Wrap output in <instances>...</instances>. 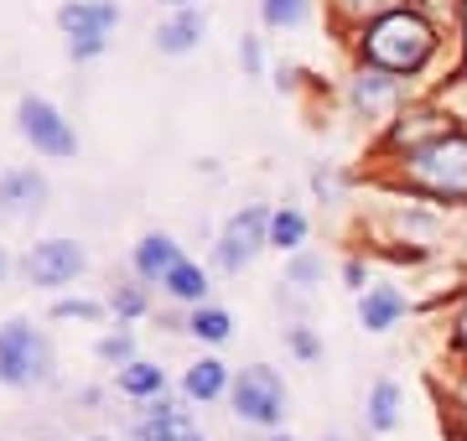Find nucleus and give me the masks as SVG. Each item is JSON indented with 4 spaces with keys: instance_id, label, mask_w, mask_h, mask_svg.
I'll return each instance as SVG.
<instances>
[{
    "instance_id": "obj_1",
    "label": "nucleus",
    "mask_w": 467,
    "mask_h": 441,
    "mask_svg": "<svg viewBox=\"0 0 467 441\" xmlns=\"http://www.w3.org/2000/svg\"><path fill=\"white\" fill-rule=\"evenodd\" d=\"M436 47V32L431 21L416 16V11H384L364 36V52L368 63L384 73H416Z\"/></svg>"
},
{
    "instance_id": "obj_2",
    "label": "nucleus",
    "mask_w": 467,
    "mask_h": 441,
    "mask_svg": "<svg viewBox=\"0 0 467 441\" xmlns=\"http://www.w3.org/2000/svg\"><path fill=\"white\" fill-rule=\"evenodd\" d=\"M52 374H57L52 369V343L32 323L11 317L0 327V385L5 390H42V385H52Z\"/></svg>"
},
{
    "instance_id": "obj_3",
    "label": "nucleus",
    "mask_w": 467,
    "mask_h": 441,
    "mask_svg": "<svg viewBox=\"0 0 467 441\" xmlns=\"http://www.w3.org/2000/svg\"><path fill=\"white\" fill-rule=\"evenodd\" d=\"M410 182L431 198H467V136H431L410 151Z\"/></svg>"
},
{
    "instance_id": "obj_4",
    "label": "nucleus",
    "mask_w": 467,
    "mask_h": 441,
    "mask_svg": "<svg viewBox=\"0 0 467 441\" xmlns=\"http://www.w3.org/2000/svg\"><path fill=\"white\" fill-rule=\"evenodd\" d=\"M229 405H234V415H239V421L265 426V431H281L291 395H285L281 374L265 369V364H254V369H239V379L229 385Z\"/></svg>"
},
{
    "instance_id": "obj_5",
    "label": "nucleus",
    "mask_w": 467,
    "mask_h": 441,
    "mask_svg": "<svg viewBox=\"0 0 467 441\" xmlns=\"http://www.w3.org/2000/svg\"><path fill=\"white\" fill-rule=\"evenodd\" d=\"M115 21H119L115 0H73V5L57 11V26L67 32V52H73L78 63L94 57V52H104V42H109V32H115Z\"/></svg>"
},
{
    "instance_id": "obj_6",
    "label": "nucleus",
    "mask_w": 467,
    "mask_h": 441,
    "mask_svg": "<svg viewBox=\"0 0 467 441\" xmlns=\"http://www.w3.org/2000/svg\"><path fill=\"white\" fill-rule=\"evenodd\" d=\"M265 244H270V213L265 208H244V213H234V219L223 223L218 250H213V265L223 275H239L260 250H265Z\"/></svg>"
},
{
    "instance_id": "obj_7",
    "label": "nucleus",
    "mask_w": 467,
    "mask_h": 441,
    "mask_svg": "<svg viewBox=\"0 0 467 441\" xmlns=\"http://www.w3.org/2000/svg\"><path fill=\"white\" fill-rule=\"evenodd\" d=\"M21 271H26L32 286L57 291V286H73V281L88 271V255H84V244H73V239H42V244L26 250Z\"/></svg>"
},
{
    "instance_id": "obj_8",
    "label": "nucleus",
    "mask_w": 467,
    "mask_h": 441,
    "mask_svg": "<svg viewBox=\"0 0 467 441\" xmlns=\"http://www.w3.org/2000/svg\"><path fill=\"white\" fill-rule=\"evenodd\" d=\"M16 119H21V136L32 140L42 156H57V161H63V156H78V136H73V125H67L47 99L26 94V99L16 104Z\"/></svg>"
},
{
    "instance_id": "obj_9",
    "label": "nucleus",
    "mask_w": 467,
    "mask_h": 441,
    "mask_svg": "<svg viewBox=\"0 0 467 441\" xmlns=\"http://www.w3.org/2000/svg\"><path fill=\"white\" fill-rule=\"evenodd\" d=\"M47 208V177L32 167H16V171H0V223H21V219H36Z\"/></svg>"
},
{
    "instance_id": "obj_10",
    "label": "nucleus",
    "mask_w": 467,
    "mask_h": 441,
    "mask_svg": "<svg viewBox=\"0 0 467 441\" xmlns=\"http://www.w3.org/2000/svg\"><path fill=\"white\" fill-rule=\"evenodd\" d=\"M177 260H182V250H177V239L171 234H146L140 244H135V275H140V286H161L171 271H177Z\"/></svg>"
},
{
    "instance_id": "obj_11",
    "label": "nucleus",
    "mask_w": 467,
    "mask_h": 441,
    "mask_svg": "<svg viewBox=\"0 0 467 441\" xmlns=\"http://www.w3.org/2000/svg\"><path fill=\"white\" fill-rule=\"evenodd\" d=\"M187 431V410L177 400H146V410L130 421L135 441H177Z\"/></svg>"
},
{
    "instance_id": "obj_12",
    "label": "nucleus",
    "mask_w": 467,
    "mask_h": 441,
    "mask_svg": "<svg viewBox=\"0 0 467 441\" xmlns=\"http://www.w3.org/2000/svg\"><path fill=\"white\" fill-rule=\"evenodd\" d=\"M115 390L125 395V400H161V390H167V369H156L150 358H130L125 369H115Z\"/></svg>"
},
{
    "instance_id": "obj_13",
    "label": "nucleus",
    "mask_w": 467,
    "mask_h": 441,
    "mask_svg": "<svg viewBox=\"0 0 467 441\" xmlns=\"http://www.w3.org/2000/svg\"><path fill=\"white\" fill-rule=\"evenodd\" d=\"M405 317V296L395 286H374L364 291V302H358V323L368 327V333H389V327Z\"/></svg>"
},
{
    "instance_id": "obj_14",
    "label": "nucleus",
    "mask_w": 467,
    "mask_h": 441,
    "mask_svg": "<svg viewBox=\"0 0 467 441\" xmlns=\"http://www.w3.org/2000/svg\"><path fill=\"white\" fill-rule=\"evenodd\" d=\"M229 385H234L229 364H218V358H198V364L182 374V395L187 400H202V405L218 400V395H229Z\"/></svg>"
},
{
    "instance_id": "obj_15",
    "label": "nucleus",
    "mask_w": 467,
    "mask_h": 441,
    "mask_svg": "<svg viewBox=\"0 0 467 441\" xmlns=\"http://www.w3.org/2000/svg\"><path fill=\"white\" fill-rule=\"evenodd\" d=\"M161 291H167L171 302H182V306H208L202 302V296H208V271L192 265V260H177V271L161 281Z\"/></svg>"
},
{
    "instance_id": "obj_16",
    "label": "nucleus",
    "mask_w": 467,
    "mask_h": 441,
    "mask_svg": "<svg viewBox=\"0 0 467 441\" xmlns=\"http://www.w3.org/2000/svg\"><path fill=\"white\" fill-rule=\"evenodd\" d=\"M198 42H202V16L198 11H182V16H171L167 26L156 32V47L171 52V57H177V52H192Z\"/></svg>"
},
{
    "instance_id": "obj_17",
    "label": "nucleus",
    "mask_w": 467,
    "mask_h": 441,
    "mask_svg": "<svg viewBox=\"0 0 467 441\" xmlns=\"http://www.w3.org/2000/svg\"><path fill=\"white\" fill-rule=\"evenodd\" d=\"M400 426V385L395 379H379L374 395H368V431H395Z\"/></svg>"
},
{
    "instance_id": "obj_18",
    "label": "nucleus",
    "mask_w": 467,
    "mask_h": 441,
    "mask_svg": "<svg viewBox=\"0 0 467 441\" xmlns=\"http://www.w3.org/2000/svg\"><path fill=\"white\" fill-rule=\"evenodd\" d=\"M187 333L202 343H229L234 333V317L223 312V306H192V317H187Z\"/></svg>"
},
{
    "instance_id": "obj_19",
    "label": "nucleus",
    "mask_w": 467,
    "mask_h": 441,
    "mask_svg": "<svg viewBox=\"0 0 467 441\" xmlns=\"http://www.w3.org/2000/svg\"><path fill=\"white\" fill-rule=\"evenodd\" d=\"M389 99H395V78H384V68H368L353 78V104L358 109H379Z\"/></svg>"
},
{
    "instance_id": "obj_20",
    "label": "nucleus",
    "mask_w": 467,
    "mask_h": 441,
    "mask_svg": "<svg viewBox=\"0 0 467 441\" xmlns=\"http://www.w3.org/2000/svg\"><path fill=\"white\" fill-rule=\"evenodd\" d=\"M301 239H306V219H301L296 208L270 213V244L275 250H301Z\"/></svg>"
},
{
    "instance_id": "obj_21",
    "label": "nucleus",
    "mask_w": 467,
    "mask_h": 441,
    "mask_svg": "<svg viewBox=\"0 0 467 441\" xmlns=\"http://www.w3.org/2000/svg\"><path fill=\"white\" fill-rule=\"evenodd\" d=\"M52 317H57V323H99L104 302H88V296H63V302H52Z\"/></svg>"
},
{
    "instance_id": "obj_22",
    "label": "nucleus",
    "mask_w": 467,
    "mask_h": 441,
    "mask_svg": "<svg viewBox=\"0 0 467 441\" xmlns=\"http://www.w3.org/2000/svg\"><path fill=\"white\" fill-rule=\"evenodd\" d=\"M265 26H301L306 21V0H260Z\"/></svg>"
},
{
    "instance_id": "obj_23",
    "label": "nucleus",
    "mask_w": 467,
    "mask_h": 441,
    "mask_svg": "<svg viewBox=\"0 0 467 441\" xmlns=\"http://www.w3.org/2000/svg\"><path fill=\"white\" fill-rule=\"evenodd\" d=\"M94 354L104 358V364H115V369H125L135 358V343H130V333H109V338H99L94 343Z\"/></svg>"
},
{
    "instance_id": "obj_24",
    "label": "nucleus",
    "mask_w": 467,
    "mask_h": 441,
    "mask_svg": "<svg viewBox=\"0 0 467 441\" xmlns=\"http://www.w3.org/2000/svg\"><path fill=\"white\" fill-rule=\"evenodd\" d=\"M109 312H115V317H140V312H146V291L140 286H119L115 296H109Z\"/></svg>"
},
{
    "instance_id": "obj_25",
    "label": "nucleus",
    "mask_w": 467,
    "mask_h": 441,
    "mask_svg": "<svg viewBox=\"0 0 467 441\" xmlns=\"http://www.w3.org/2000/svg\"><path fill=\"white\" fill-rule=\"evenodd\" d=\"M285 281H291V286H301V291H312V281H322V260L296 255V260H291V271H285Z\"/></svg>"
},
{
    "instance_id": "obj_26",
    "label": "nucleus",
    "mask_w": 467,
    "mask_h": 441,
    "mask_svg": "<svg viewBox=\"0 0 467 441\" xmlns=\"http://www.w3.org/2000/svg\"><path fill=\"white\" fill-rule=\"evenodd\" d=\"M285 343H291V354H296V358H306V364H317V358H322V343L312 338L306 327H291V333H285Z\"/></svg>"
},
{
    "instance_id": "obj_27",
    "label": "nucleus",
    "mask_w": 467,
    "mask_h": 441,
    "mask_svg": "<svg viewBox=\"0 0 467 441\" xmlns=\"http://www.w3.org/2000/svg\"><path fill=\"white\" fill-rule=\"evenodd\" d=\"M343 281H348L353 291H364V265H358V260H348V265H343Z\"/></svg>"
},
{
    "instance_id": "obj_28",
    "label": "nucleus",
    "mask_w": 467,
    "mask_h": 441,
    "mask_svg": "<svg viewBox=\"0 0 467 441\" xmlns=\"http://www.w3.org/2000/svg\"><path fill=\"white\" fill-rule=\"evenodd\" d=\"M348 11H379V5H389V0H343Z\"/></svg>"
},
{
    "instance_id": "obj_29",
    "label": "nucleus",
    "mask_w": 467,
    "mask_h": 441,
    "mask_svg": "<svg viewBox=\"0 0 467 441\" xmlns=\"http://www.w3.org/2000/svg\"><path fill=\"white\" fill-rule=\"evenodd\" d=\"M5 275H11V260H5V250H0V286H5Z\"/></svg>"
},
{
    "instance_id": "obj_30",
    "label": "nucleus",
    "mask_w": 467,
    "mask_h": 441,
    "mask_svg": "<svg viewBox=\"0 0 467 441\" xmlns=\"http://www.w3.org/2000/svg\"><path fill=\"white\" fill-rule=\"evenodd\" d=\"M457 343L467 348V312H462V323H457Z\"/></svg>"
},
{
    "instance_id": "obj_31",
    "label": "nucleus",
    "mask_w": 467,
    "mask_h": 441,
    "mask_svg": "<svg viewBox=\"0 0 467 441\" xmlns=\"http://www.w3.org/2000/svg\"><path fill=\"white\" fill-rule=\"evenodd\" d=\"M177 441H202V431H192V426H187V431H182Z\"/></svg>"
},
{
    "instance_id": "obj_32",
    "label": "nucleus",
    "mask_w": 467,
    "mask_h": 441,
    "mask_svg": "<svg viewBox=\"0 0 467 441\" xmlns=\"http://www.w3.org/2000/svg\"><path fill=\"white\" fill-rule=\"evenodd\" d=\"M265 441H291V436H281V431H275V436H265Z\"/></svg>"
},
{
    "instance_id": "obj_33",
    "label": "nucleus",
    "mask_w": 467,
    "mask_h": 441,
    "mask_svg": "<svg viewBox=\"0 0 467 441\" xmlns=\"http://www.w3.org/2000/svg\"><path fill=\"white\" fill-rule=\"evenodd\" d=\"M167 5H187V0H167Z\"/></svg>"
},
{
    "instance_id": "obj_34",
    "label": "nucleus",
    "mask_w": 467,
    "mask_h": 441,
    "mask_svg": "<svg viewBox=\"0 0 467 441\" xmlns=\"http://www.w3.org/2000/svg\"><path fill=\"white\" fill-rule=\"evenodd\" d=\"M327 441H348V436H327Z\"/></svg>"
},
{
    "instance_id": "obj_35",
    "label": "nucleus",
    "mask_w": 467,
    "mask_h": 441,
    "mask_svg": "<svg viewBox=\"0 0 467 441\" xmlns=\"http://www.w3.org/2000/svg\"><path fill=\"white\" fill-rule=\"evenodd\" d=\"M462 21H467V0H462Z\"/></svg>"
}]
</instances>
